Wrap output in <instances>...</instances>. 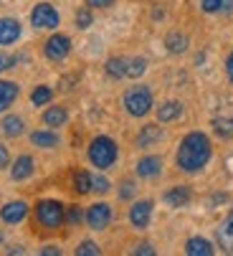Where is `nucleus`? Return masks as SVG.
Masks as SVG:
<instances>
[{"instance_id": "obj_9", "label": "nucleus", "mask_w": 233, "mask_h": 256, "mask_svg": "<svg viewBox=\"0 0 233 256\" xmlns=\"http://www.w3.org/2000/svg\"><path fill=\"white\" fill-rule=\"evenodd\" d=\"M20 38V23L16 18H0V46H10Z\"/></svg>"}, {"instance_id": "obj_31", "label": "nucleus", "mask_w": 233, "mask_h": 256, "mask_svg": "<svg viewBox=\"0 0 233 256\" xmlns=\"http://www.w3.org/2000/svg\"><path fill=\"white\" fill-rule=\"evenodd\" d=\"M200 6L206 13H218L220 10V0H200Z\"/></svg>"}, {"instance_id": "obj_10", "label": "nucleus", "mask_w": 233, "mask_h": 256, "mask_svg": "<svg viewBox=\"0 0 233 256\" xmlns=\"http://www.w3.org/2000/svg\"><path fill=\"white\" fill-rule=\"evenodd\" d=\"M28 216V206L23 200H13V203H6L3 210H0V218L6 224H20L23 218Z\"/></svg>"}, {"instance_id": "obj_27", "label": "nucleus", "mask_w": 233, "mask_h": 256, "mask_svg": "<svg viewBox=\"0 0 233 256\" xmlns=\"http://www.w3.org/2000/svg\"><path fill=\"white\" fill-rule=\"evenodd\" d=\"M144 68H147V61L144 58H132V61H127V76L137 79V76L144 74Z\"/></svg>"}, {"instance_id": "obj_20", "label": "nucleus", "mask_w": 233, "mask_h": 256, "mask_svg": "<svg viewBox=\"0 0 233 256\" xmlns=\"http://www.w3.org/2000/svg\"><path fill=\"white\" fill-rule=\"evenodd\" d=\"M180 114H182V104H180V102H165V104L158 109L160 122H175Z\"/></svg>"}, {"instance_id": "obj_18", "label": "nucleus", "mask_w": 233, "mask_h": 256, "mask_svg": "<svg viewBox=\"0 0 233 256\" xmlns=\"http://www.w3.org/2000/svg\"><path fill=\"white\" fill-rule=\"evenodd\" d=\"M162 137V130L158 127V124H147V127H142V132L137 134V144L140 148H150V144H154Z\"/></svg>"}, {"instance_id": "obj_33", "label": "nucleus", "mask_w": 233, "mask_h": 256, "mask_svg": "<svg viewBox=\"0 0 233 256\" xmlns=\"http://www.w3.org/2000/svg\"><path fill=\"white\" fill-rule=\"evenodd\" d=\"M132 196H134V182H124L122 190H120V198L127 200V198H132Z\"/></svg>"}, {"instance_id": "obj_6", "label": "nucleus", "mask_w": 233, "mask_h": 256, "mask_svg": "<svg viewBox=\"0 0 233 256\" xmlns=\"http://www.w3.org/2000/svg\"><path fill=\"white\" fill-rule=\"evenodd\" d=\"M46 56L51 58V61H61V58H66L68 56V51H71V38L68 36H61V33H56V36H51V38L46 41Z\"/></svg>"}, {"instance_id": "obj_24", "label": "nucleus", "mask_w": 233, "mask_h": 256, "mask_svg": "<svg viewBox=\"0 0 233 256\" xmlns=\"http://www.w3.org/2000/svg\"><path fill=\"white\" fill-rule=\"evenodd\" d=\"M23 127H26V124H23L20 117H13V114H10V117L3 120V132H6L8 137H18V134H23Z\"/></svg>"}, {"instance_id": "obj_25", "label": "nucleus", "mask_w": 233, "mask_h": 256, "mask_svg": "<svg viewBox=\"0 0 233 256\" xmlns=\"http://www.w3.org/2000/svg\"><path fill=\"white\" fill-rule=\"evenodd\" d=\"M188 48V38L182 33H170L168 36V51L170 54H182Z\"/></svg>"}, {"instance_id": "obj_16", "label": "nucleus", "mask_w": 233, "mask_h": 256, "mask_svg": "<svg viewBox=\"0 0 233 256\" xmlns=\"http://www.w3.org/2000/svg\"><path fill=\"white\" fill-rule=\"evenodd\" d=\"M185 251H188L190 256H210V254H213V244L206 241V238H200V236H196V238H190V241L185 244Z\"/></svg>"}, {"instance_id": "obj_28", "label": "nucleus", "mask_w": 233, "mask_h": 256, "mask_svg": "<svg viewBox=\"0 0 233 256\" xmlns=\"http://www.w3.org/2000/svg\"><path fill=\"white\" fill-rule=\"evenodd\" d=\"M76 256H99V246L94 241H84L76 248Z\"/></svg>"}, {"instance_id": "obj_3", "label": "nucleus", "mask_w": 233, "mask_h": 256, "mask_svg": "<svg viewBox=\"0 0 233 256\" xmlns=\"http://www.w3.org/2000/svg\"><path fill=\"white\" fill-rule=\"evenodd\" d=\"M124 106L132 117H144L152 109V92L147 86H132L124 94Z\"/></svg>"}, {"instance_id": "obj_22", "label": "nucleus", "mask_w": 233, "mask_h": 256, "mask_svg": "<svg viewBox=\"0 0 233 256\" xmlns=\"http://www.w3.org/2000/svg\"><path fill=\"white\" fill-rule=\"evenodd\" d=\"M106 74H109L112 79L127 76V61H124V58H109V61H106Z\"/></svg>"}, {"instance_id": "obj_4", "label": "nucleus", "mask_w": 233, "mask_h": 256, "mask_svg": "<svg viewBox=\"0 0 233 256\" xmlns=\"http://www.w3.org/2000/svg\"><path fill=\"white\" fill-rule=\"evenodd\" d=\"M36 216H38V224L46 226V228H58L64 224V206L58 200H41L36 206Z\"/></svg>"}, {"instance_id": "obj_2", "label": "nucleus", "mask_w": 233, "mask_h": 256, "mask_svg": "<svg viewBox=\"0 0 233 256\" xmlns=\"http://www.w3.org/2000/svg\"><path fill=\"white\" fill-rule=\"evenodd\" d=\"M89 160L96 165V168H112L114 160H116V142L109 140V137H96L92 144H89Z\"/></svg>"}, {"instance_id": "obj_36", "label": "nucleus", "mask_w": 233, "mask_h": 256, "mask_svg": "<svg viewBox=\"0 0 233 256\" xmlns=\"http://www.w3.org/2000/svg\"><path fill=\"white\" fill-rule=\"evenodd\" d=\"M112 3H114V0H86L89 8H109Z\"/></svg>"}, {"instance_id": "obj_13", "label": "nucleus", "mask_w": 233, "mask_h": 256, "mask_svg": "<svg viewBox=\"0 0 233 256\" xmlns=\"http://www.w3.org/2000/svg\"><path fill=\"white\" fill-rule=\"evenodd\" d=\"M160 170H162V160L154 158V155L142 158V160L137 162V175H140V178H158Z\"/></svg>"}, {"instance_id": "obj_30", "label": "nucleus", "mask_w": 233, "mask_h": 256, "mask_svg": "<svg viewBox=\"0 0 233 256\" xmlns=\"http://www.w3.org/2000/svg\"><path fill=\"white\" fill-rule=\"evenodd\" d=\"M92 190L106 193V190H109V180H106V178H92Z\"/></svg>"}, {"instance_id": "obj_14", "label": "nucleus", "mask_w": 233, "mask_h": 256, "mask_svg": "<svg viewBox=\"0 0 233 256\" xmlns=\"http://www.w3.org/2000/svg\"><path fill=\"white\" fill-rule=\"evenodd\" d=\"M10 175H13V180H26V178H30V175H33V158H30V155H20V158L16 160Z\"/></svg>"}, {"instance_id": "obj_19", "label": "nucleus", "mask_w": 233, "mask_h": 256, "mask_svg": "<svg viewBox=\"0 0 233 256\" xmlns=\"http://www.w3.org/2000/svg\"><path fill=\"white\" fill-rule=\"evenodd\" d=\"M30 142L36 148H56L58 144V134L56 132H48V130H38L30 134Z\"/></svg>"}, {"instance_id": "obj_21", "label": "nucleus", "mask_w": 233, "mask_h": 256, "mask_svg": "<svg viewBox=\"0 0 233 256\" xmlns=\"http://www.w3.org/2000/svg\"><path fill=\"white\" fill-rule=\"evenodd\" d=\"M74 188H76V193L86 196V193L92 190V175H89L86 170H76V172H74Z\"/></svg>"}, {"instance_id": "obj_35", "label": "nucleus", "mask_w": 233, "mask_h": 256, "mask_svg": "<svg viewBox=\"0 0 233 256\" xmlns=\"http://www.w3.org/2000/svg\"><path fill=\"white\" fill-rule=\"evenodd\" d=\"M8 162H10L8 148H3V144H0V170H3V168H8Z\"/></svg>"}, {"instance_id": "obj_39", "label": "nucleus", "mask_w": 233, "mask_h": 256, "mask_svg": "<svg viewBox=\"0 0 233 256\" xmlns=\"http://www.w3.org/2000/svg\"><path fill=\"white\" fill-rule=\"evenodd\" d=\"M220 10L223 13H233V0H220Z\"/></svg>"}, {"instance_id": "obj_15", "label": "nucleus", "mask_w": 233, "mask_h": 256, "mask_svg": "<svg viewBox=\"0 0 233 256\" xmlns=\"http://www.w3.org/2000/svg\"><path fill=\"white\" fill-rule=\"evenodd\" d=\"M44 122L48 127H64L68 122V112L64 106H48L46 112H44Z\"/></svg>"}, {"instance_id": "obj_40", "label": "nucleus", "mask_w": 233, "mask_h": 256, "mask_svg": "<svg viewBox=\"0 0 233 256\" xmlns=\"http://www.w3.org/2000/svg\"><path fill=\"white\" fill-rule=\"evenodd\" d=\"M41 254H44V256H58V254H61V251H58V248H56V246H46V248H44V251H41Z\"/></svg>"}, {"instance_id": "obj_26", "label": "nucleus", "mask_w": 233, "mask_h": 256, "mask_svg": "<svg viewBox=\"0 0 233 256\" xmlns=\"http://www.w3.org/2000/svg\"><path fill=\"white\" fill-rule=\"evenodd\" d=\"M51 96H54V92H51L48 86H38V89L30 94V102H33L36 106H44V104L51 102Z\"/></svg>"}, {"instance_id": "obj_17", "label": "nucleus", "mask_w": 233, "mask_h": 256, "mask_svg": "<svg viewBox=\"0 0 233 256\" xmlns=\"http://www.w3.org/2000/svg\"><path fill=\"white\" fill-rule=\"evenodd\" d=\"M16 96H18V84L0 82V112H6V109L16 102Z\"/></svg>"}, {"instance_id": "obj_37", "label": "nucleus", "mask_w": 233, "mask_h": 256, "mask_svg": "<svg viewBox=\"0 0 233 256\" xmlns=\"http://www.w3.org/2000/svg\"><path fill=\"white\" fill-rule=\"evenodd\" d=\"M134 254H137V256H142V254H144V256H152V254H154V248H152L150 244H142V246H137V248H134Z\"/></svg>"}, {"instance_id": "obj_8", "label": "nucleus", "mask_w": 233, "mask_h": 256, "mask_svg": "<svg viewBox=\"0 0 233 256\" xmlns=\"http://www.w3.org/2000/svg\"><path fill=\"white\" fill-rule=\"evenodd\" d=\"M150 218H152V203L150 200H140L130 208V221H132L134 228H147Z\"/></svg>"}, {"instance_id": "obj_1", "label": "nucleus", "mask_w": 233, "mask_h": 256, "mask_svg": "<svg viewBox=\"0 0 233 256\" xmlns=\"http://www.w3.org/2000/svg\"><path fill=\"white\" fill-rule=\"evenodd\" d=\"M210 160V140L203 132H190L178 148V168L185 172H198Z\"/></svg>"}, {"instance_id": "obj_5", "label": "nucleus", "mask_w": 233, "mask_h": 256, "mask_svg": "<svg viewBox=\"0 0 233 256\" xmlns=\"http://www.w3.org/2000/svg\"><path fill=\"white\" fill-rule=\"evenodd\" d=\"M30 23L36 28H56L58 26V13L48 3H38L33 8V13H30Z\"/></svg>"}, {"instance_id": "obj_29", "label": "nucleus", "mask_w": 233, "mask_h": 256, "mask_svg": "<svg viewBox=\"0 0 233 256\" xmlns=\"http://www.w3.org/2000/svg\"><path fill=\"white\" fill-rule=\"evenodd\" d=\"M76 26H79V28H89L92 26V10H89V6L84 10L76 13Z\"/></svg>"}, {"instance_id": "obj_32", "label": "nucleus", "mask_w": 233, "mask_h": 256, "mask_svg": "<svg viewBox=\"0 0 233 256\" xmlns=\"http://www.w3.org/2000/svg\"><path fill=\"white\" fill-rule=\"evenodd\" d=\"M82 221V208L79 206H71L68 208V224H79Z\"/></svg>"}, {"instance_id": "obj_34", "label": "nucleus", "mask_w": 233, "mask_h": 256, "mask_svg": "<svg viewBox=\"0 0 233 256\" xmlns=\"http://www.w3.org/2000/svg\"><path fill=\"white\" fill-rule=\"evenodd\" d=\"M13 64H16V58H13V56H8V54H0V71H8Z\"/></svg>"}, {"instance_id": "obj_7", "label": "nucleus", "mask_w": 233, "mask_h": 256, "mask_svg": "<svg viewBox=\"0 0 233 256\" xmlns=\"http://www.w3.org/2000/svg\"><path fill=\"white\" fill-rule=\"evenodd\" d=\"M112 221V208L106 203H94L89 210H86V224L94 228V231H102L106 228Z\"/></svg>"}, {"instance_id": "obj_12", "label": "nucleus", "mask_w": 233, "mask_h": 256, "mask_svg": "<svg viewBox=\"0 0 233 256\" xmlns=\"http://www.w3.org/2000/svg\"><path fill=\"white\" fill-rule=\"evenodd\" d=\"M190 188L188 186H175V188H170L168 193H165V203L170 206V208H182L185 203H190Z\"/></svg>"}, {"instance_id": "obj_23", "label": "nucleus", "mask_w": 233, "mask_h": 256, "mask_svg": "<svg viewBox=\"0 0 233 256\" xmlns=\"http://www.w3.org/2000/svg\"><path fill=\"white\" fill-rule=\"evenodd\" d=\"M213 132H216L218 137H223V140L233 137V120H230V117H218V120H213Z\"/></svg>"}, {"instance_id": "obj_11", "label": "nucleus", "mask_w": 233, "mask_h": 256, "mask_svg": "<svg viewBox=\"0 0 233 256\" xmlns=\"http://www.w3.org/2000/svg\"><path fill=\"white\" fill-rule=\"evenodd\" d=\"M218 246L226 251V254H230L233 251V210L228 213V218L220 224V228H218Z\"/></svg>"}, {"instance_id": "obj_38", "label": "nucleus", "mask_w": 233, "mask_h": 256, "mask_svg": "<svg viewBox=\"0 0 233 256\" xmlns=\"http://www.w3.org/2000/svg\"><path fill=\"white\" fill-rule=\"evenodd\" d=\"M226 71H228V79L233 82V51H230V56H228V61H226Z\"/></svg>"}]
</instances>
